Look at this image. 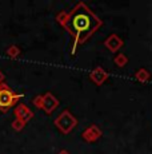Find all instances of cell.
Returning a JSON list of instances; mask_svg holds the SVG:
<instances>
[{"instance_id":"4","label":"cell","mask_w":152,"mask_h":154,"mask_svg":"<svg viewBox=\"0 0 152 154\" xmlns=\"http://www.w3.org/2000/svg\"><path fill=\"white\" fill-rule=\"evenodd\" d=\"M13 115H15L16 119L22 121L24 123H28L34 118V111L25 103H17L15 109H13Z\"/></svg>"},{"instance_id":"12","label":"cell","mask_w":152,"mask_h":154,"mask_svg":"<svg viewBox=\"0 0 152 154\" xmlns=\"http://www.w3.org/2000/svg\"><path fill=\"white\" fill-rule=\"evenodd\" d=\"M25 125H27V123L22 122V121L16 119V118L12 121V122H11V127H12V129L15 130V131H22V130L25 127Z\"/></svg>"},{"instance_id":"14","label":"cell","mask_w":152,"mask_h":154,"mask_svg":"<svg viewBox=\"0 0 152 154\" xmlns=\"http://www.w3.org/2000/svg\"><path fill=\"white\" fill-rule=\"evenodd\" d=\"M42 102H43V95H36L34 99H32L34 106L37 109H42Z\"/></svg>"},{"instance_id":"3","label":"cell","mask_w":152,"mask_h":154,"mask_svg":"<svg viewBox=\"0 0 152 154\" xmlns=\"http://www.w3.org/2000/svg\"><path fill=\"white\" fill-rule=\"evenodd\" d=\"M54 123L63 134H68V133H71L72 130L75 129V126L77 125V119H76L68 110H64L57 115V118L54 121Z\"/></svg>"},{"instance_id":"6","label":"cell","mask_w":152,"mask_h":154,"mask_svg":"<svg viewBox=\"0 0 152 154\" xmlns=\"http://www.w3.org/2000/svg\"><path fill=\"white\" fill-rule=\"evenodd\" d=\"M101 134H103V133H101V130L99 129L98 126L91 125L84 130L83 134H81V137H83V140L87 141V142H95L101 137Z\"/></svg>"},{"instance_id":"11","label":"cell","mask_w":152,"mask_h":154,"mask_svg":"<svg viewBox=\"0 0 152 154\" xmlns=\"http://www.w3.org/2000/svg\"><path fill=\"white\" fill-rule=\"evenodd\" d=\"M113 62H115V64L118 67H124L128 63V58L124 54H118L115 56V59H113Z\"/></svg>"},{"instance_id":"13","label":"cell","mask_w":152,"mask_h":154,"mask_svg":"<svg viewBox=\"0 0 152 154\" xmlns=\"http://www.w3.org/2000/svg\"><path fill=\"white\" fill-rule=\"evenodd\" d=\"M67 17H68V12H67V11H61V12H59L56 15V22L63 27L64 23L67 22Z\"/></svg>"},{"instance_id":"15","label":"cell","mask_w":152,"mask_h":154,"mask_svg":"<svg viewBox=\"0 0 152 154\" xmlns=\"http://www.w3.org/2000/svg\"><path fill=\"white\" fill-rule=\"evenodd\" d=\"M4 79H5L4 74H3V71L0 70V83H3V82H4Z\"/></svg>"},{"instance_id":"9","label":"cell","mask_w":152,"mask_h":154,"mask_svg":"<svg viewBox=\"0 0 152 154\" xmlns=\"http://www.w3.org/2000/svg\"><path fill=\"white\" fill-rule=\"evenodd\" d=\"M5 54H7V56L10 59H17L20 55H22V50H20L16 44H12V46H10L7 50H5Z\"/></svg>"},{"instance_id":"2","label":"cell","mask_w":152,"mask_h":154,"mask_svg":"<svg viewBox=\"0 0 152 154\" xmlns=\"http://www.w3.org/2000/svg\"><path fill=\"white\" fill-rule=\"evenodd\" d=\"M23 94H17L7 83H0V111L7 112L11 107L17 105L20 99L23 98Z\"/></svg>"},{"instance_id":"7","label":"cell","mask_w":152,"mask_h":154,"mask_svg":"<svg viewBox=\"0 0 152 154\" xmlns=\"http://www.w3.org/2000/svg\"><path fill=\"white\" fill-rule=\"evenodd\" d=\"M89 78H91L92 82H95L98 86H100L107 81L108 74L103 67H95V69L91 71V74H89Z\"/></svg>"},{"instance_id":"5","label":"cell","mask_w":152,"mask_h":154,"mask_svg":"<svg viewBox=\"0 0 152 154\" xmlns=\"http://www.w3.org/2000/svg\"><path fill=\"white\" fill-rule=\"evenodd\" d=\"M59 106V99L54 95L52 93H45L43 95V102H42V110L45 112V114H52Z\"/></svg>"},{"instance_id":"8","label":"cell","mask_w":152,"mask_h":154,"mask_svg":"<svg viewBox=\"0 0 152 154\" xmlns=\"http://www.w3.org/2000/svg\"><path fill=\"white\" fill-rule=\"evenodd\" d=\"M104 44H106V47L110 50L111 52H116L118 50H120L123 47V40L116 34H112L106 39Z\"/></svg>"},{"instance_id":"16","label":"cell","mask_w":152,"mask_h":154,"mask_svg":"<svg viewBox=\"0 0 152 154\" xmlns=\"http://www.w3.org/2000/svg\"><path fill=\"white\" fill-rule=\"evenodd\" d=\"M57 154H71V153H69L68 150H66V149H61V150L57 152Z\"/></svg>"},{"instance_id":"1","label":"cell","mask_w":152,"mask_h":154,"mask_svg":"<svg viewBox=\"0 0 152 154\" xmlns=\"http://www.w3.org/2000/svg\"><path fill=\"white\" fill-rule=\"evenodd\" d=\"M101 24L103 22L83 2H80L75 5L74 10L68 12L67 22L63 27L74 38V46L77 47L79 44H83L87 39H89L93 32L101 27Z\"/></svg>"},{"instance_id":"10","label":"cell","mask_w":152,"mask_h":154,"mask_svg":"<svg viewBox=\"0 0 152 154\" xmlns=\"http://www.w3.org/2000/svg\"><path fill=\"white\" fill-rule=\"evenodd\" d=\"M135 78L139 82H147V81H150V79H151V74L148 72L145 69H140V70L136 71Z\"/></svg>"}]
</instances>
